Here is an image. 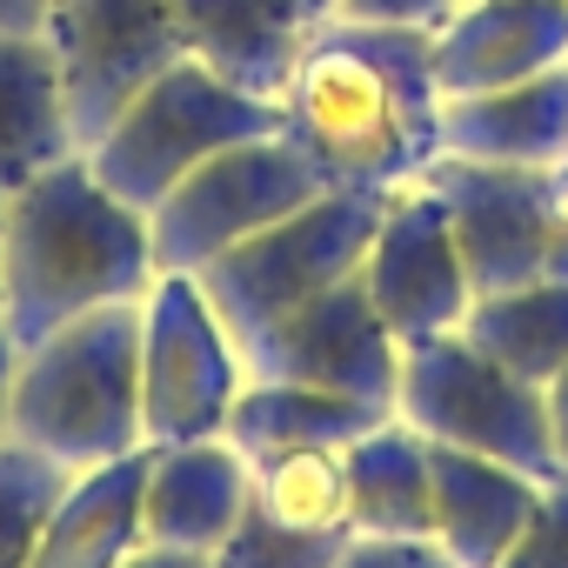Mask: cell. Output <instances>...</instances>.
<instances>
[{"instance_id":"1","label":"cell","mask_w":568,"mask_h":568,"mask_svg":"<svg viewBox=\"0 0 568 568\" xmlns=\"http://www.w3.org/2000/svg\"><path fill=\"white\" fill-rule=\"evenodd\" d=\"M442 81L435 34L322 21L281 88V134L342 194L415 187L442 161Z\"/></svg>"},{"instance_id":"2","label":"cell","mask_w":568,"mask_h":568,"mask_svg":"<svg viewBox=\"0 0 568 568\" xmlns=\"http://www.w3.org/2000/svg\"><path fill=\"white\" fill-rule=\"evenodd\" d=\"M154 274L161 261L148 214L128 207L88 168V154L54 161L0 201V342L8 355L94 308L141 302Z\"/></svg>"},{"instance_id":"3","label":"cell","mask_w":568,"mask_h":568,"mask_svg":"<svg viewBox=\"0 0 568 568\" xmlns=\"http://www.w3.org/2000/svg\"><path fill=\"white\" fill-rule=\"evenodd\" d=\"M8 435L88 475L141 442V302L94 308L8 355Z\"/></svg>"},{"instance_id":"4","label":"cell","mask_w":568,"mask_h":568,"mask_svg":"<svg viewBox=\"0 0 568 568\" xmlns=\"http://www.w3.org/2000/svg\"><path fill=\"white\" fill-rule=\"evenodd\" d=\"M254 134H281L274 101H254V94L227 88L201 61H174L81 154L128 207L154 214L201 161H214V154H227V148H241Z\"/></svg>"},{"instance_id":"5","label":"cell","mask_w":568,"mask_h":568,"mask_svg":"<svg viewBox=\"0 0 568 568\" xmlns=\"http://www.w3.org/2000/svg\"><path fill=\"white\" fill-rule=\"evenodd\" d=\"M388 194H342L328 187L322 201L267 221L261 234H247L241 247H227L221 261H207L194 281L214 302V315L234 328V342H261L274 322H288L295 308H308L315 295H328L335 281H348L368 254L375 214Z\"/></svg>"},{"instance_id":"6","label":"cell","mask_w":568,"mask_h":568,"mask_svg":"<svg viewBox=\"0 0 568 568\" xmlns=\"http://www.w3.org/2000/svg\"><path fill=\"white\" fill-rule=\"evenodd\" d=\"M395 415L422 428L435 448L488 455L508 462L535 481H555V435H548V395L501 362H488L462 328L428 335L402 348V382H395Z\"/></svg>"},{"instance_id":"7","label":"cell","mask_w":568,"mask_h":568,"mask_svg":"<svg viewBox=\"0 0 568 568\" xmlns=\"http://www.w3.org/2000/svg\"><path fill=\"white\" fill-rule=\"evenodd\" d=\"M247 388V348L194 274H154L141 295V442H207Z\"/></svg>"},{"instance_id":"8","label":"cell","mask_w":568,"mask_h":568,"mask_svg":"<svg viewBox=\"0 0 568 568\" xmlns=\"http://www.w3.org/2000/svg\"><path fill=\"white\" fill-rule=\"evenodd\" d=\"M322 194H328V181L308 168V154L288 134H254L241 148L201 161L148 214L154 261H161V274H201L207 261H221L227 247H241L267 221L295 214V207H308Z\"/></svg>"},{"instance_id":"9","label":"cell","mask_w":568,"mask_h":568,"mask_svg":"<svg viewBox=\"0 0 568 568\" xmlns=\"http://www.w3.org/2000/svg\"><path fill=\"white\" fill-rule=\"evenodd\" d=\"M41 41L54 48L74 141L88 148L154 74L187 61L174 0H54Z\"/></svg>"},{"instance_id":"10","label":"cell","mask_w":568,"mask_h":568,"mask_svg":"<svg viewBox=\"0 0 568 568\" xmlns=\"http://www.w3.org/2000/svg\"><path fill=\"white\" fill-rule=\"evenodd\" d=\"M362 288L375 302V315L395 328V342H428V335H455L475 308V281L462 267L455 247V221L435 201L428 181L395 187L375 214L368 254H362Z\"/></svg>"},{"instance_id":"11","label":"cell","mask_w":568,"mask_h":568,"mask_svg":"<svg viewBox=\"0 0 568 568\" xmlns=\"http://www.w3.org/2000/svg\"><path fill=\"white\" fill-rule=\"evenodd\" d=\"M422 181L455 221V247H462L475 295H501V288L555 274V214H548L541 168H495V161L442 154Z\"/></svg>"},{"instance_id":"12","label":"cell","mask_w":568,"mask_h":568,"mask_svg":"<svg viewBox=\"0 0 568 568\" xmlns=\"http://www.w3.org/2000/svg\"><path fill=\"white\" fill-rule=\"evenodd\" d=\"M247 375H261V382H308V388H335V395L395 408L402 342L375 315V302L362 288V267H355L348 281H335L328 295H315L288 322H274L261 342H247Z\"/></svg>"},{"instance_id":"13","label":"cell","mask_w":568,"mask_h":568,"mask_svg":"<svg viewBox=\"0 0 568 568\" xmlns=\"http://www.w3.org/2000/svg\"><path fill=\"white\" fill-rule=\"evenodd\" d=\"M568 61V0H462L435 28V81L448 101L495 94Z\"/></svg>"},{"instance_id":"14","label":"cell","mask_w":568,"mask_h":568,"mask_svg":"<svg viewBox=\"0 0 568 568\" xmlns=\"http://www.w3.org/2000/svg\"><path fill=\"white\" fill-rule=\"evenodd\" d=\"M247 515V455L227 435L161 442L141 475V541L214 555Z\"/></svg>"},{"instance_id":"15","label":"cell","mask_w":568,"mask_h":568,"mask_svg":"<svg viewBox=\"0 0 568 568\" xmlns=\"http://www.w3.org/2000/svg\"><path fill=\"white\" fill-rule=\"evenodd\" d=\"M442 154L495 168H561L568 161V61L495 94L442 101Z\"/></svg>"},{"instance_id":"16","label":"cell","mask_w":568,"mask_h":568,"mask_svg":"<svg viewBox=\"0 0 568 568\" xmlns=\"http://www.w3.org/2000/svg\"><path fill=\"white\" fill-rule=\"evenodd\" d=\"M174 14L187 61H201L207 74H221L254 101H281L308 41V28L281 0H174Z\"/></svg>"},{"instance_id":"17","label":"cell","mask_w":568,"mask_h":568,"mask_svg":"<svg viewBox=\"0 0 568 568\" xmlns=\"http://www.w3.org/2000/svg\"><path fill=\"white\" fill-rule=\"evenodd\" d=\"M535 488L541 481L508 468V462L435 448V541H442V555L455 568H501L528 528Z\"/></svg>"},{"instance_id":"18","label":"cell","mask_w":568,"mask_h":568,"mask_svg":"<svg viewBox=\"0 0 568 568\" xmlns=\"http://www.w3.org/2000/svg\"><path fill=\"white\" fill-rule=\"evenodd\" d=\"M348 528L435 541V442L408 428L402 415L348 442Z\"/></svg>"},{"instance_id":"19","label":"cell","mask_w":568,"mask_h":568,"mask_svg":"<svg viewBox=\"0 0 568 568\" xmlns=\"http://www.w3.org/2000/svg\"><path fill=\"white\" fill-rule=\"evenodd\" d=\"M68 154H81V141L68 121L54 48L41 34H0V201Z\"/></svg>"},{"instance_id":"20","label":"cell","mask_w":568,"mask_h":568,"mask_svg":"<svg viewBox=\"0 0 568 568\" xmlns=\"http://www.w3.org/2000/svg\"><path fill=\"white\" fill-rule=\"evenodd\" d=\"M141 475H148V448L74 475L28 568H121L141 548Z\"/></svg>"},{"instance_id":"21","label":"cell","mask_w":568,"mask_h":568,"mask_svg":"<svg viewBox=\"0 0 568 568\" xmlns=\"http://www.w3.org/2000/svg\"><path fill=\"white\" fill-rule=\"evenodd\" d=\"M395 408L335 395V388H308V382H261L247 375L234 415H227V442L241 455H267V448H348L362 442L375 422H388Z\"/></svg>"},{"instance_id":"22","label":"cell","mask_w":568,"mask_h":568,"mask_svg":"<svg viewBox=\"0 0 568 568\" xmlns=\"http://www.w3.org/2000/svg\"><path fill=\"white\" fill-rule=\"evenodd\" d=\"M462 335L508 375L548 388L568 368V274H541L501 295H475Z\"/></svg>"},{"instance_id":"23","label":"cell","mask_w":568,"mask_h":568,"mask_svg":"<svg viewBox=\"0 0 568 568\" xmlns=\"http://www.w3.org/2000/svg\"><path fill=\"white\" fill-rule=\"evenodd\" d=\"M247 508L302 535H355L348 528V448L247 455Z\"/></svg>"},{"instance_id":"24","label":"cell","mask_w":568,"mask_h":568,"mask_svg":"<svg viewBox=\"0 0 568 568\" xmlns=\"http://www.w3.org/2000/svg\"><path fill=\"white\" fill-rule=\"evenodd\" d=\"M74 475L61 462H48L41 448L0 435V568H28L34 561V541L61 501Z\"/></svg>"},{"instance_id":"25","label":"cell","mask_w":568,"mask_h":568,"mask_svg":"<svg viewBox=\"0 0 568 568\" xmlns=\"http://www.w3.org/2000/svg\"><path fill=\"white\" fill-rule=\"evenodd\" d=\"M348 548V535H302V528H281L267 515H241V528L214 548V568H335Z\"/></svg>"},{"instance_id":"26","label":"cell","mask_w":568,"mask_h":568,"mask_svg":"<svg viewBox=\"0 0 568 568\" xmlns=\"http://www.w3.org/2000/svg\"><path fill=\"white\" fill-rule=\"evenodd\" d=\"M501 568H568V475L535 488L528 528H521V541L508 548Z\"/></svg>"},{"instance_id":"27","label":"cell","mask_w":568,"mask_h":568,"mask_svg":"<svg viewBox=\"0 0 568 568\" xmlns=\"http://www.w3.org/2000/svg\"><path fill=\"white\" fill-rule=\"evenodd\" d=\"M335 568H455L442 541H395V535H348Z\"/></svg>"},{"instance_id":"28","label":"cell","mask_w":568,"mask_h":568,"mask_svg":"<svg viewBox=\"0 0 568 568\" xmlns=\"http://www.w3.org/2000/svg\"><path fill=\"white\" fill-rule=\"evenodd\" d=\"M462 0H342L335 21H362V28H422L435 34Z\"/></svg>"},{"instance_id":"29","label":"cell","mask_w":568,"mask_h":568,"mask_svg":"<svg viewBox=\"0 0 568 568\" xmlns=\"http://www.w3.org/2000/svg\"><path fill=\"white\" fill-rule=\"evenodd\" d=\"M121 568H214V555H194V548H168V541H141Z\"/></svg>"},{"instance_id":"30","label":"cell","mask_w":568,"mask_h":568,"mask_svg":"<svg viewBox=\"0 0 568 568\" xmlns=\"http://www.w3.org/2000/svg\"><path fill=\"white\" fill-rule=\"evenodd\" d=\"M548 214H555V274H568V161L548 168Z\"/></svg>"},{"instance_id":"31","label":"cell","mask_w":568,"mask_h":568,"mask_svg":"<svg viewBox=\"0 0 568 568\" xmlns=\"http://www.w3.org/2000/svg\"><path fill=\"white\" fill-rule=\"evenodd\" d=\"M548 395V435H555V462H561V475H568V368L541 388Z\"/></svg>"},{"instance_id":"32","label":"cell","mask_w":568,"mask_h":568,"mask_svg":"<svg viewBox=\"0 0 568 568\" xmlns=\"http://www.w3.org/2000/svg\"><path fill=\"white\" fill-rule=\"evenodd\" d=\"M54 0H0V34H41Z\"/></svg>"},{"instance_id":"33","label":"cell","mask_w":568,"mask_h":568,"mask_svg":"<svg viewBox=\"0 0 568 568\" xmlns=\"http://www.w3.org/2000/svg\"><path fill=\"white\" fill-rule=\"evenodd\" d=\"M281 8H288L302 28H322V21H335V14H342V0H281Z\"/></svg>"},{"instance_id":"34","label":"cell","mask_w":568,"mask_h":568,"mask_svg":"<svg viewBox=\"0 0 568 568\" xmlns=\"http://www.w3.org/2000/svg\"><path fill=\"white\" fill-rule=\"evenodd\" d=\"M0 435H8V355H0Z\"/></svg>"},{"instance_id":"35","label":"cell","mask_w":568,"mask_h":568,"mask_svg":"<svg viewBox=\"0 0 568 568\" xmlns=\"http://www.w3.org/2000/svg\"><path fill=\"white\" fill-rule=\"evenodd\" d=\"M0 355H8V342H0Z\"/></svg>"}]
</instances>
